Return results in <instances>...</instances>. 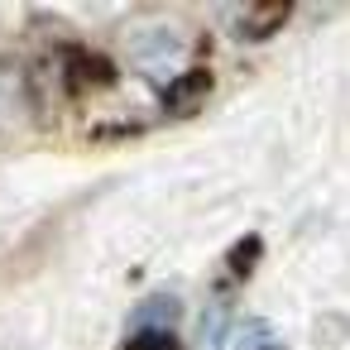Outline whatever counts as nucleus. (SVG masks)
Returning a JSON list of instances; mask_svg holds the SVG:
<instances>
[{
  "mask_svg": "<svg viewBox=\"0 0 350 350\" xmlns=\"http://www.w3.org/2000/svg\"><path fill=\"white\" fill-rule=\"evenodd\" d=\"M226 336H230V302L226 297H211L206 302V317H202V340H206V350H221Z\"/></svg>",
  "mask_w": 350,
  "mask_h": 350,
  "instance_id": "39448f33",
  "label": "nucleus"
},
{
  "mask_svg": "<svg viewBox=\"0 0 350 350\" xmlns=\"http://www.w3.org/2000/svg\"><path fill=\"white\" fill-rule=\"evenodd\" d=\"M221 20H226V29H230V39H245V44H259V39H269V34H278L283 29V20H288V5H273V0H264V5H226L221 10Z\"/></svg>",
  "mask_w": 350,
  "mask_h": 350,
  "instance_id": "f03ea898",
  "label": "nucleus"
},
{
  "mask_svg": "<svg viewBox=\"0 0 350 350\" xmlns=\"http://www.w3.org/2000/svg\"><path fill=\"white\" fill-rule=\"evenodd\" d=\"M183 58H187V44H183V34L168 29V25H149V29H139V34L130 39V63H135L139 72H149V77H163V82L178 77Z\"/></svg>",
  "mask_w": 350,
  "mask_h": 350,
  "instance_id": "f257e3e1",
  "label": "nucleus"
},
{
  "mask_svg": "<svg viewBox=\"0 0 350 350\" xmlns=\"http://www.w3.org/2000/svg\"><path fill=\"white\" fill-rule=\"evenodd\" d=\"M120 350H183L173 340V331H130Z\"/></svg>",
  "mask_w": 350,
  "mask_h": 350,
  "instance_id": "0eeeda50",
  "label": "nucleus"
},
{
  "mask_svg": "<svg viewBox=\"0 0 350 350\" xmlns=\"http://www.w3.org/2000/svg\"><path fill=\"white\" fill-rule=\"evenodd\" d=\"M29 111V87L15 68H0V125H10Z\"/></svg>",
  "mask_w": 350,
  "mask_h": 350,
  "instance_id": "20e7f679",
  "label": "nucleus"
},
{
  "mask_svg": "<svg viewBox=\"0 0 350 350\" xmlns=\"http://www.w3.org/2000/svg\"><path fill=\"white\" fill-rule=\"evenodd\" d=\"M235 350H283V340L273 336L269 321H245L235 331Z\"/></svg>",
  "mask_w": 350,
  "mask_h": 350,
  "instance_id": "423d86ee",
  "label": "nucleus"
},
{
  "mask_svg": "<svg viewBox=\"0 0 350 350\" xmlns=\"http://www.w3.org/2000/svg\"><path fill=\"white\" fill-rule=\"evenodd\" d=\"M206 96H211V77H206L202 68L178 72V77H168V82H163V106H168L173 116H192Z\"/></svg>",
  "mask_w": 350,
  "mask_h": 350,
  "instance_id": "7ed1b4c3",
  "label": "nucleus"
}]
</instances>
